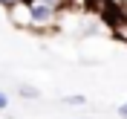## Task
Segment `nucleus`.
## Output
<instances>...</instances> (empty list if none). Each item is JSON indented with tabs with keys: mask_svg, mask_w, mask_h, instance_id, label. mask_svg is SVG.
I'll list each match as a JSON object with an SVG mask.
<instances>
[{
	"mask_svg": "<svg viewBox=\"0 0 127 119\" xmlns=\"http://www.w3.org/2000/svg\"><path fill=\"white\" fill-rule=\"evenodd\" d=\"M119 116H121V119H127V102H124V105H119Z\"/></svg>",
	"mask_w": 127,
	"mask_h": 119,
	"instance_id": "obj_5",
	"label": "nucleus"
},
{
	"mask_svg": "<svg viewBox=\"0 0 127 119\" xmlns=\"http://www.w3.org/2000/svg\"><path fill=\"white\" fill-rule=\"evenodd\" d=\"M20 96H23V99H38V87H32V84H23V87H20Z\"/></svg>",
	"mask_w": 127,
	"mask_h": 119,
	"instance_id": "obj_3",
	"label": "nucleus"
},
{
	"mask_svg": "<svg viewBox=\"0 0 127 119\" xmlns=\"http://www.w3.org/2000/svg\"><path fill=\"white\" fill-rule=\"evenodd\" d=\"M9 15H12V23L15 26H32V6H29V0L15 3V6L9 9Z\"/></svg>",
	"mask_w": 127,
	"mask_h": 119,
	"instance_id": "obj_1",
	"label": "nucleus"
},
{
	"mask_svg": "<svg viewBox=\"0 0 127 119\" xmlns=\"http://www.w3.org/2000/svg\"><path fill=\"white\" fill-rule=\"evenodd\" d=\"M61 102H64V105H84L87 99H84V96H64Z\"/></svg>",
	"mask_w": 127,
	"mask_h": 119,
	"instance_id": "obj_4",
	"label": "nucleus"
},
{
	"mask_svg": "<svg viewBox=\"0 0 127 119\" xmlns=\"http://www.w3.org/2000/svg\"><path fill=\"white\" fill-rule=\"evenodd\" d=\"M29 6H32V26H43V23H49V20L58 17L55 9L43 6V3H29Z\"/></svg>",
	"mask_w": 127,
	"mask_h": 119,
	"instance_id": "obj_2",
	"label": "nucleus"
},
{
	"mask_svg": "<svg viewBox=\"0 0 127 119\" xmlns=\"http://www.w3.org/2000/svg\"><path fill=\"white\" fill-rule=\"evenodd\" d=\"M6 105H9V99H6V96H3V93H0V111H3Z\"/></svg>",
	"mask_w": 127,
	"mask_h": 119,
	"instance_id": "obj_6",
	"label": "nucleus"
}]
</instances>
